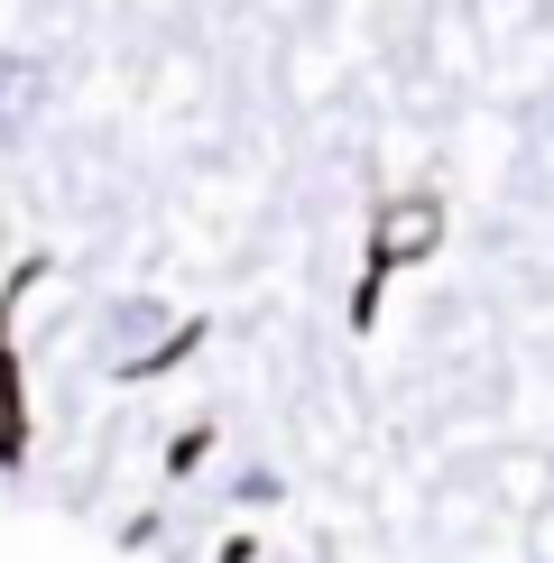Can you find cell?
<instances>
[{
	"mask_svg": "<svg viewBox=\"0 0 554 563\" xmlns=\"http://www.w3.org/2000/svg\"><path fill=\"white\" fill-rule=\"evenodd\" d=\"M37 111H46V65L37 56H0V139L37 130Z\"/></svg>",
	"mask_w": 554,
	"mask_h": 563,
	"instance_id": "obj_1",
	"label": "cell"
},
{
	"mask_svg": "<svg viewBox=\"0 0 554 563\" xmlns=\"http://www.w3.org/2000/svg\"><path fill=\"white\" fill-rule=\"evenodd\" d=\"M434 231H444V213H434V203H398V213H388V231H379V260H416Z\"/></svg>",
	"mask_w": 554,
	"mask_h": 563,
	"instance_id": "obj_2",
	"label": "cell"
},
{
	"mask_svg": "<svg viewBox=\"0 0 554 563\" xmlns=\"http://www.w3.org/2000/svg\"><path fill=\"white\" fill-rule=\"evenodd\" d=\"M545 121H554V102H545Z\"/></svg>",
	"mask_w": 554,
	"mask_h": 563,
	"instance_id": "obj_3",
	"label": "cell"
}]
</instances>
